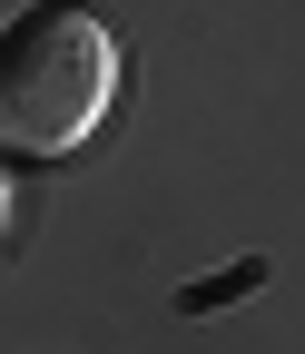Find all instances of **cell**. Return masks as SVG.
<instances>
[{
	"label": "cell",
	"mask_w": 305,
	"mask_h": 354,
	"mask_svg": "<svg viewBox=\"0 0 305 354\" xmlns=\"http://www.w3.org/2000/svg\"><path fill=\"white\" fill-rule=\"evenodd\" d=\"M118 50L99 10L79 0H39L0 30V158H69L109 118Z\"/></svg>",
	"instance_id": "1"
},
{
	"label": "cell",
	"mask_w": 305,
	"mask_h": 354,
	"mask_svg": "<svg viewBox=\"0 0 305 354\" xmlns=\"http://www.w3.org/2000/svg\"><path fill=\"white\" fill-rule=\"evenodd\" d=\"M246 286H266V266H227V276H207V286H187V305H227V295H246Z\"/></svg>",
	"instance_id": "2"
},
{
	"label": "cell",
	"mask_w": 305,
	"mask_h": 354,
	"mask_svg": "<svg viewBox=\"0 0 305 354\" xmlns=\"http://www.w3.org/2000/svg\"><path fill=\"white\" fill-rule=\"evenodd\" d=\"M0 216H10V197H0Z\"/></svg>",
	"instance_id": "3"
}]
</instances>
